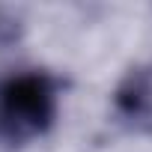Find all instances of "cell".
Segmentation results:
<instances>
[{"mask_svg":"<svg viewBox=\"0 0 152 152\" xmlns=\"http://www.w3.org/2000/svg\"><path fill=\"white\" fill-rule=\"evenodd\" d=\"M54 84L48 75L27 72L0 84V140L24 143L54 119Z\"/></svg>","mask_w":152,"mask_h":152,"instance_id":"6da1fadb","label":"cell"}]
</instances>
